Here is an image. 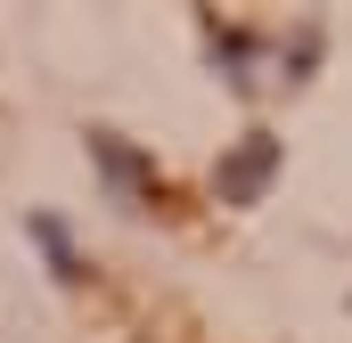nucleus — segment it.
Listing matches in <instances>:
<instances>
[{
    "label": "nucleus",
    "mask_w": 352,
    "mask_h": 343,
    "mask_svg": "<svg viewBox=\"0 0 352 343\" xmlns=\"http://www.w3.org/2000/svg\"><path fill=\"white\" fill-rule=\"evenodd\" d=\"M33 246L50 254V270H58V278H82V261H74V246H66V229H58L50 213H33Z\"/></svg>",
    "instance_id": "2"
},
{
    "label": "nucleus",
    "mask_w": 352,
    "mask_h": 343,
    "mask_svg": "<svg viewBox=\"0 0 352 343\" xmlns=\"http://www.w3.org/2000/svg\"><path fill=\"white\" fill-rule=\"evenodd\" d=\"M270 172H278V139H263V131H254V139H246V147L221 164V196H230V204H254Z\"/></svg>",
    "instance_id": "1"
}]
</instances>
